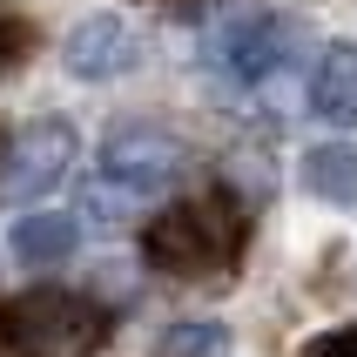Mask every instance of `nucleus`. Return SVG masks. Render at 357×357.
<instances>
[{"instance_id":"nucleus-1","label":"nucleus","mask_w":357,"mask_h":357,"mask_svg":"<svg viewBox=\"0 0 357 357\" xmlns=\"http://www.w3.org/2000/svg\"><path fill=\"white\" fill-rule=\"evenodd\" d=\"M196 169L189 142L169 128H115L95 155V176L81 189V216L88 222H128L142 209H155L169 189H182Z\"/></svg>"},{"instance_id":"nucleus-2","label":"nucleus","mask_w":357,"mask_h":357,"mask_svg":"<svg viewBox=\"0 0 357 357\" xmlns=\"http://www.w3.org/2000/svg\"><path fill=\"white\" fill-rule=\"evenodd\" d=\"M243 236H250V216L236 196H196V202L162 209L142 229V257L169 277H216L243 257Z\"/></svg>"},{"instance_id":"nucleus-3","label":"nucleus","mask_w":357,"mask_h":357,"mask_svg":"<svg viewBox=\"0 0 357 357\" xmlns=\"http://www.w3.org/2000/svg\"><path fill=\"white\" fill-rule=\"evenodd\" d=\"M0 344L14 357H95L108 344V310L81 290H27L0 310Z\"/></svg>"},{"instance_id":"nucleus-4","label":"nucleus","mask_w":357,"mask_h":357,"mask_svg":"<svg viewBox=\"0 0 357 357\" xmlns=\"http://www.w3.org/2000/svg\"><path fill=\"white\" fill-rule=\"evenodd\" d=\"M81 162V135L68 128V121H34V128H20L7 149H0V202L7 209H27V202H40L47 189H61L68 182V169Z\"/></svg>"},{"instance_id":"nucleus-5","label":"nucleus","mask_w":357,"mask_h":357,"mask_svg":"<svg viewBox=\"0 0 357 357\" xmlns=\"http://www.w3.org/2000/svg\"><path fill=\"white\" fill-rule=\"evenodd\" d=\"M290 47H297V20L283 14H236L209 34V61L243 88H270L290 61Z\"/></svg>"},{"instance_id":"nucleus-6","label":"nucleus","mask_w":357,"mask_h":357,"mask_svg":"<svg viewBox=\"0 0 357 357\" xmlns=\"http://www.w3.org/2000/svg\"><path fill=\"white\" fill-rule=\"evenodd\" d=\"M61 61H68L75 81H115L142 61V34H135V20H121V14H88L68 34Z\"/></svg>"},{"instance_id":"nucleus-7","label":"nucleus","mask_w":357,"mask_h":357,"mask_svg":"<svg viewBox=\"0 0 357 357\" xmlns=\"http://www.w3.org/2000/svg\"><path fill=\"white\" fill-rule=\"evenodd\" d=\"M310 115L357 128V40H337V47L317 54V68H310Z\"/></svg>"},{"instance_id":"nucleus-8","label":"nucleus","mask_w":357,"mask_h":357,"mask_svg":"<svg viewBox=\"0 0 357 357\" xmlns=\"http://www.w3.org/2000/svg\"><path fill=\"white\" fill-rule=\"evenodd\" d=\"M297 176H303L310 196L357 209V142H317V149H303Z\"/></svg>"},{"instance_id":"nucleus-9","label":"nucleus","mask_w":357,"mask_h":357,"mask_svg":"<svg viewBox=\"0 0 357 357\" xmlns=\"http://www.w3.org/2000/svg\"><path fill=\"white\" fill-rule=\"evenodd\" d=\"M81 243V216H61V209H34V216L14 222V257L47 270V263H68Z\"/></svg>"},{"instance_id":"nucleus-10","label":"nucleus","mask_w":357,"mask_h":357,"mask_svg":"<svg viewBox=\"0 0 357 357\" xmlns=\"http://www.w3.org/2000/svg\"><path fill=\"white\" fill-rule=\"evenodd\" d=\"M162 357H229V331L216 317H182V324H169Z\"/></svg>"},{"instance_id":"nucleus-11","label":"nucleus","mask_w":357,"mask_h":357,"mask_svg":"<svg viewBox=\"0 0 357 357\" xmlns=\"http://www.w3.org/2000/svg\"><path fill=\"white\" fill-rule=\"evenodd\" d=\"M27 20H14V14H0V75H7V68H14L20 54H27Z\"/></svg>"},{"instance_id":"nucleus-12","label":"nucleus","mask_w":357,"mask_h":357,"mask_svg":"<svg viewBox=\"0 0 357 357\" xmlns=\"http://www.w3.org/2000/svg\"><path fill=\"white\" fill-rule=\"evenodd\" d=\"M303 357H357V324H344V331H331V337L303 344Z\"/></svg>"}]
</instances>
